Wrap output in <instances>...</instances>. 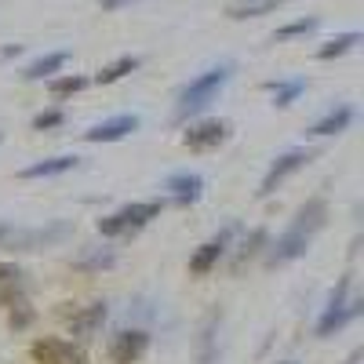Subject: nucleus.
Here are the masks:
<instances>
[{
    "instance_id": "29",
    "label": "nucleus",
    "mask_w": 364,
    "mask_h": 364,
    "mask_svg": "<svg viewBox=\"0 0 364 364\" xmlns=\"http://www.w3.org/2000/svg\"><path fill=\"white\" fill-rule=\"evenodd\" d=\"M128 4H135V0H99L102 11H120V8H128Z\"/></svg>"
},
{
    "instance_id": "30",
    "label": "nucleus",
    "mask_w": 364,
    "mask_h": 364,
    "mask_svg": "<svg viewBox=\"0 0 364 364\" xmlns=\"http://www.w3.org/2000/svg\"><path fill=\"white\" fill-rule=\"evenodd\" d=\"M0 55H4V58H15V55H22V44H11V48H4Z\"/></svg>"
},
{
    "instance_id": "22",
    "label": "nucleus",
    "mask_w": 364,
    "mask_h": 364,
    "mask_svg": "<svg viewBox=\"0 0 364 364\" xmlns=\"http://www.w3.org/2000/svg\"><path fill=\"white\" fill-rule=\"evenodd\" d=\"M142 66V58L139 55H120L117 58V63H109V66H102L95 77H91V80H95V84H117V80H124L128 73H135Z\"/></svg>"
},
{
    "instance_id": "11",
    "label": "nucleus",
    "mask_w": 364,
    "mask_h": 364,
    "mask_svg": "<svg viewBox=\"0 0 364 364\" xmlns=\"http://www.w3.org/2000/svg\"><path fill=\"white\" fill-rule=\"evenodd\" d=\"M164 190H168V200L178 204V208H190L204 197V175L197 171H175L164 178Z\"/></svg>"
},
{
    "instance_id": "16",
    "label": "nucleus",
    "mask_w": 364,
    "mask_h": 364,
    "mask_svg": "<svg viewBox=\"0 0 364 364\" xmlns=\"http://www.w3.org/2000/svg\"><path fill=\"white\" fill-rule=\"evenodd\" d=\"M66 63H70V51H48L22 70V80H51Z\"/></svg>"
},
{
    "instance_id": "8",
    "label": "nucleus",
    "mask_w": 364,
    "mask_h": 364,
    "mask_svg": "<svg viewBox=\"0 0 364 364\" xmlns=\"http://www.w3.org/2000/svg\"><path fill=\"white\" fill-rule=\"evenodd\" d=\"M233 237H237V223H230V226H223L211 240H204V245L190 255V273L193 277H204V273H211L223 259H226V252H230V245H233Z\"/></svg>"
},
{
    "instance_id": "10",
    "label": "nucleus",
    "mask_w": 364,
    "mask_h": 364,
    "mask_svg": "<svg viewBox=\"0 0 364 364\" xmlns=\"http://www.w3.org/2000/svg\"><path fill=\"white\" fill-rule=\"evenodd\" d=\"M139 113H117V117H106V120H99V124H91L87 132H84V142H91V146H102V142H120V139H128V135H135L139 132Z\"/></svg>"
},
{
    "instance_id": "18",
    "label": "nucleus",
    "mask_w": 364,
    "mask_h": 364,
    "mask_svg": "<svg viewBox=\"0 0 364 364\" xmlns=\"http://www.w3.org/2000/svg\"><path fill=\"white\" fill-rule=\"evenodd\" d=\"M15 299H26V273L11 262H0V302H11Z\"/></svg>"
},
{
    "instance_id": "21",
    "label": "nucleus",
    "mask_w": 364,
    "mask_h": 364,
    "mask_svg": "<svg viewBox=\"0 0 364 364\" xmlns=\"http://www.w3.org/2000/svg\"><path fill=\"white\" fill-rule=\"evenodd\" d=\"M357 44H360V33H357V29H346V33H336L328 44H321V48H317V58H321V63H331V58L350 55Z\"/></svg>"
},
{
    "instance_id": "26",
    "label": "nucleus",
    "mask_w": 364,
    "mask_h": 364,
    "mask_svg": "<svg viewBox=\"0 0 364 364\" xmlns=\"http://www.w3.org/2000/svg\"><path fill=\"white\" fill-rule=\"evenodd\" d=\"M273 0H237V4H230V18H259V15H269Z\"/></svg>"
},
{
    "instance_id": "1",
    "label": "nucleus",
    "mask_w": 364,
    "mask_h": 364,
    "mask_svg": "<svg viewBox=\"0 0 364 364\" xmlns=\"http://www.w3.org/2000/svg\"><path fill=\"white\" fill-rule=\"evenodd\" d=\"M324 223H328V200L324 197H310L306 204L299 208V215L291 219V226L277 240L266 245V266H288V262L302 259L310 252L314 237L324 230Z\"/></svg>"
},
{
    "instance_id": "13",
    "label": "nucleus",
    "mask_w": 364,
    "mask_h": 364,
    "mask_svg": "<svg viewBox=\"0 0 364 364\" xmlns=\"http://www.w3.org/2000/svg\"><path fill=\"white\" fill-rule=\"evenodd\" d=\"M353 117H357V109L350 106V102H339V106H331L321 120H314V124L306 128V135L310 139H328V135H343L350 124H353Z\"/></svg>"
},
{
    "instance_id": "3",
    "label": "nucleus",
    "mask_w": 364,
    "mask_h": 364,
    "mask_svg": "<svg viewBox=\"0 0 364 364\" xmlns=\"http://www.w3.org/2000/svg\"><path fill=\"white\" fill-rule=\"evenodd\" d=\"M364 310V299L353 295V273H343L339 284L328 291V302H324V310L314 324V336L317 339H331V336H339L343 328H350Z\"/></svg>"
},
{
    "instance_id": "12",
    "label": "nucleus",
    "mask_w": 364,
    "mask_h": 364,
    "mask_svg": "<svg viewBox=\"0 0 364 364\" xmlns=\"http://www.w3.org/2000/svg\"><path fill=\"white\" fill-rule=\"evenodd\" d=\"M106 317H109V302H87V306H80V310H73V317H70V336L73 339H95L99 331H102V324H106Z\"/></svg>"
},
{
    "instance_id": "9",
    "label": "nucleus",
    "mask_w": 364,
    "mask_h": 364,
    "mask_svg": "<svg viewBox=\"0 0 364 364\" xmlns=\"http://www.w3.org/2000/svg\"><path fill=\"white\" fill-rule=\"evenodd\" d=\"M149 350V331L146 328H120L109 339V360L113 364H139Z\"/></svg>"
},
{
    "instance_id": "15",
    "label": "nucleus",
    "mask_w": 364,
    "mask_h": 364,
    "mask_svg": "<svg viewBox=\"0 0 364 364\" xmlns=\"http://www.w3.org/2000/svg\"><path fill=\"white\" fill-rule=\"evenodd\" d=\"M73 168H80L77 154H58V157H48V161H33L29 168H22L18 175L22 178H58V175H66Z\"/></svg>"
},
{
    "instance_id": "7",
    "label": "nucleus",
    "mask_w": 364,
    "mask_h": 364,
    "mask_svg": "<svg viewBox=\"0 0 364 364\" xmlns=\"http://www.w3.org/2000/svg\"><path fill=\"white\" fill-rule=\"evenodd\" d=\"M230 120L223 117H208V120H197L182 132V146L193 149V154H211V149H219L226 139H230Z\"/></svg>"
},
{
    "instance_id": "33",
    "label": "nucleus",
    "mask_w": 364,
    "mask_h": 364,
    "mask_svg": "<svg viewBox=\"0 0 364 364\" xmlns=\"http://www.w3.org/2000/svg\"><path fill=\"white\" fill-rule=\"evenodd\" d=\"M273 4H284V0H273Z\"/></svg>"
},
{
    "instance_id": "4",
    "label": "nucleus",
    "mask_w": 364,
    "mask_h": 364,
    "mask_svg": "<svg viewBox=\"0 0 364 364\" xmlns=\"http://www.w3.org/2000/svg\"><path fill=\"white\" fill-rule=\"evenodd\" d=\"M164 211V200H135V204H124L109 211V215L99 219V233L102 237H135L139 230H146L154 219H161Z\"/></svg>"
},
{
    "instance_id": "24",
    "label": "nucleus",
    "mask_w": 364,
    "mask_h": 364,
    "mask_svg": "<svg viewBox=\"0 0 364 364\" xmlns=\"http://www.w3.org/2000/svg\"><path fill=\"white\" fill-rule=\"evenodd\" d=\"M91 80L84 77V73H66V77H51V95L55 99H70V95H77V91H84Z\"/></svg>"
},
{
    "instance_id": "2",
    "label": "nucleus",
    "mask_w": 364,
    "mask_h": 364,
    "mask_svg": "<svg viewBox=\"0 0 364 364\" xmlns=\"http://www.w3.org/2000/svg\"><path fill=\"white\" fill-rule=\"evenodd\" d=\"M233 63H219V66H208L204 73H197L193 80H186L178 87V95H175V113H171V120L175 124H186V120H193V117H200L211 102L219 99V91L233 80Z\"/></svg>"
},
{
    "instance_id": "25",
    "label": "nucleus",
    "mask_w": 364,
    "mask_h": 364,
    "mask_svg": "<svg viewBox=\"0 0 364 364\" xmlns=\"http://www.w3.org/2000/svg\"><path fill=\"white\" fill-rule=\"evenodd\" d=\"M317 26H321V18H317V15H306V18H295V22L281 26L277 33H273V41H295V37H310V33H314Z\"/></svg>"
},
{
    "instance_id": "23",
    "label": "nucleus",
    "mask_w": 364,
    "mask_h": 364,
    "mask_svg": "<svg viewBox=\"0 0 364 364\" xmlns=\"http://www.w3.org/2000/svg\"><path fill=\"white\" fill-rule=\"evenodd\" d=\"M266 245H269V233H266V230H252V237L240 240V248H237V255H233V269H240L248 259H255L259 248H266Z\"/></svg>"
},
{
    "instance_id": "14",
    "label": "nucleus",
    "mask_w": 364,
    "mask_h": 364,
    "mask_svg": "<svg viewBox=\"0 0 364 364\" xmlns=\"http://www.w3.org/2000/svg\"><path fill=\"white\" fill-rule=\"evenodd\" d=\"M33 357L37 364H84V353L70 339H37Z\"/></svg>"
},
{
    "instance_id": "6",
    "label": "nucleus",
    "mask_w": 364,
    "mask_h": 364,
    "mask_svg": "<svg viewBox=\"0 0 364 364\" xmlns=\"http://www.w3.org/2000/svg\"><path fill=\"white\" fill-rule=\"evenodd\" d=\"M314 157H317V149H306V146H299V149H288V154H281L277 161L269 164V171H266V178H262V186H259V197H262V200H266V197H273L281 182H288L295 171H302Z\"/></svg>"
},
{
    "instance_id": "19",
    "label": "nucleus",
    "mask_w": 364,
    "mask_h": 364,
    "mask_svg": "<svg viewBox=\"0 0 364 364\" xmlns=\"http://www.w3.org/2000/svg\"><path fill=\"white\" fill-rule=\"evenodd\" d=\"M219 324H223V310H211L208 321H204V328H200V350H197V360H200V364H215Z\"/></svg>"
},
{
    "instance_id": "17",
    "label": "nucleus",
    "mask_w": 364,
    "mask_h": 364,
    "mask_svg": "<svg viewBox=\"0 0 364 364\" xmlns=\"http://www.w3.org/2000/svg\"><path fill=\"white\" fill-rule=\"evenodd\" d=\"M117 262V252L109 248V245H95V248H84L77 259H73V269H80V273H102V269H109Z\"/></svg>"
},
{
    "instance_id": "5",
    "label": "nucleus",
    "mask_w": 364,
    "mask_h": 364,
    "mask_svg": "<svg viewBox=\"0 0 364 364\" xmlns=\"http://www.w3.org/2000/svg\"><path fill=\"white\" fill-rule=\"evenodd\" d=\"M70 233H73L70 223H48V226H33V230L11 226L8 237L0 240V248H8V252H37V248H51V245H58V240H66Z\"/></svg>"
},
{
    "instance_id": "32",
    "label": "nucleus",
    "mask_w": 364,
    "mask_h": 364,
    "mask_svg": "<svg viewBox=\"0 0 364 364\" xmlns=\"http://www.w3.org/2000/svg\"><path fill=\"white\" fill-rule=\"evenodd\" d=\"M277 364H295V360H277Z\"/></svg>"
},
{
    "instance_id": "20",
    "label": "nucleus",
    "mask_w": 364,
    "mask_h": 364,
    "mask_svg": "<svg viewBox=\"0 0 364 364\" xmlns=\"http://www.w3.org/2000/svg\"><path fill=\"white\" fill-rule=\"evenodd\" d=\"M266 91L273 95V106L288 109L291 102H299L302 91H306V80L302 77H295V80H266Z\"/></svg>"
},
{
    "instance_id": "31",
    "label": "nucleus",
    "mask_w": 364,
    "mask_h": 364,
    "mask_svg": "<svg viewBox=\"0 0 364 364\" xmlns=\"http://www.w3.org/2000/svg\"><path fill=\"white\" fill-rule=\"evenodd\" d=\"M360 357H364V350H353V353L346 357V364H360Z\"/></svg>"
},
{
    "instance_id": "28",
    "label": "nucleus",
    "mask_w": 364,
    "mask_h": 364,
    "mask_svg": "<svg viewBox=\"0 0 364 364\" xmlns=\"http://www.w3.org/2000/svg\"><path fill=\"white\" fill-rule=\"evenodd\" d=\"M33 317H37V314H33V306H29L26 299H15V302H11V328L26 331L29 324H33Z\"/></svg>"
},
{
    "instance_id": "27",
    "label": "nucleus",
    "mask_w": 364,
    "mask_h": 364,
    "mask_svg": "<svg viewBox=\"0 0 364 364\" xmlns=\"http://www.w3.org/2000/svg\"><path fill=\"white\" fill-rule=\"evenodd\" d=\"M66 124V113L63 109H41L33 117V132H55V128H63Z\"/></svg>"
}]
</instances>
